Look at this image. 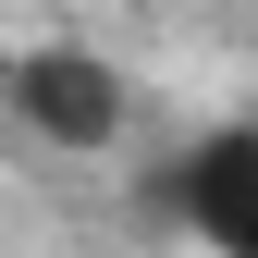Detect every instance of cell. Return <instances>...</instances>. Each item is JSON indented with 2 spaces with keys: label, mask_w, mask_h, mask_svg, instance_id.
I'll return each mask as SVG.
<instances>
[{
  "label": "cell",
  "mask_w": 258,
  "mask_h": 258,
  "mask_svg": "<svg viewBox=\"0 0 258 258\" xmlns=\"http://www.w3.org/2000/svg\"><path fill=\"white\" fill-rule=\"evenodd\" d=\"M160 209L209 258H258V123H197L160 160Z\"/></svg>",
  "instance_id": "cell-1"
},
{
  "label": "cell",
  "mask_w": 258,
  "mask_h": 258,
  "mask_svg": "<svg viewBox=\"0 0 258 258\" xmlns=\"http://www.w3.org/2000/svg\"><path fill=\"white\" fill-rule=\"evenodd\" d=\"M13 111L37 123L49 148H123V123H136V86L111 74L99 49H74V37H37V49H13Z\"/></svg>",
  "instance_id": "cell-2"
}]
</instances>
